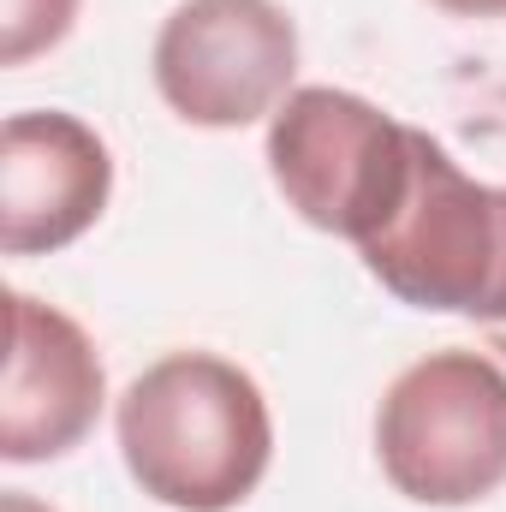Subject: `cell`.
<instances>
[{
  "instance_id": "obj_8",
  "label": "cell",
  "mask_w": 506,
  "mask_h": 512,
  "mask_svg": "<svg viewBox=\"0 0 506 512\" xmlns=\"http://www.w3.org/2000/svg\"><path fill=\"white\" fill-rule=\"evenodd\" d=\"M78 0H0V66H24L66 42Z\"/></svg>"
},
{
  "instance_id": "obj_9",
  "label": "cell",
  "mask_w": 506,
  "mask_h": 512,
  "mask_svg": "<svg viewBox=\"0 0 506 512\" xmlns=\"http://www.w3.org/2000/svg\"><path fill=\"white\" fill-rule=\"evenodd\" d=\"M447 18H506V0H429Z\"/></svg>"
},
{
  "instance_id": "obj_4",
  "label": "cell",
  "mask_w": 506,
  "mask_h": 512,
  "mask_svg": "<svg viewBox=\"0 0 506 512\" xmlns=\"http://www.w3.org/2000/svg\"><path fill=\"white\" fill-rule=\"evenodd\" d=\"M417 155V126L381 114L376 102L304 84L268 120V173L280 197L322 233L364 245L399 209Z\"/></svg>"
},
{
  "instance_id": "obj_10",
  "label": "cell",
  "mask_w": 506,
  "mask_h": 512,
  "mask_svg": "<svg viewBox=\"0 0 506 512\" xmlns=\"http://www.w3.org/2000/svg\"><path fill=\"white\" fill-rule=\"evenodd\" d=\"M0 512H54V507H42V501L24 495V489H6V495H0Z\"/></svg>"
},
{
  "instance_id": "obj_7",
  "label": "cell",
  "mask_w": 506,
  "mask_h": 512,
  "mask_svg": "<svg viewBox=\"0 0 506 512\" xmlns=\"http://www.w3.org/2000/svg\"><path fill=\"white\" fill-rule=\"evenodd\" d=\"M114 197V155L78 114H12L0 126V251L48 256L84 239Z\"/></svg>"
},
{
  "instance_id": "obj_6",
  "label": "cell",
  "mask_w": 506,
  "mask_h": 512,
  "mask_svg": "<svg viewBox=\"0 0 506 512\" xmlns=\"http://www.w3.org/2000/svg\"><path fill=\"white\" fill-rule=\"evenodd\" d=\"M108 399L102 358L90 334L30 298L6 292V382H0V459L6 465H42L90 441Z\"/></svg>"
},
{
  "instance_id": "obj_2",
  "label": "cell",
  "mask_w": 506,
  "mask_h": 512,
  "mask_svg": "<svg viewBox=\"0 0 506 512\" xmlns=\"http://www.w3.org/2000/svg\"><path fill=\"white\" fill-rule=\"evenodd\" d=\"M358 256L411 310L471 316L483 334L506 328V185L471 179L429 131H417L399 209Z\"/></svg>"
},
{
  "instance_id": "obj_3",
  "label": "cell",
  "mask_w": 506,
  "mask_h": 512,
  "mask_svg": "<svg viewBox=\"0 0 506 512\" xmlns=\"http://www.w3.org/2000/svg\"><path fill=\"white\" fill-rule=\"evenodd\" d=\"M376 459L417 507H471L506 483V370L489 352H429L376 411Z\"/></svg>"
},
{
  "instance_id": "obj_11",
  "label": "cell",
  "mask_w": 506,
  "mask_h": 512,
  "mask_svg": "<svg viewBox=\"0 0 506 512\" xmlns=\"http://www.w3.org/2000/svg\"><path fill=\"white\" fill-rule=\"evenodd\" d=\"M489 352H501V358H506V328H495V334H489Z\"/></svg>"
},
{
  "instance_id": "obj_1",
  "label": "cell",
  "mask_w": 506,
  "mask_h": 512,
  "mask_svg": "<svg viewBox=\"0 0 506 512\" xmlns=\"http://www.w3.org/2000/svg\"><path fill=\"white\" fill-rule=\"evenodd\" d=\"M131 483L173 512H233L274 459L262 387L215 352H167L120 393Z\"/></svg>"
},
{
  "instance_id": "obj_5",
  "label": "cell",
  "mask_w": 506,
  "mask_h": 512,
  "mask_svg": "<svg viewBox=\"0 0 506 512\" xmlns=\"http://www.w3.org/2000/svg\"><path fill=\"white\" fill-rule=\"evenodd\" d=\"M161 102L203 131L274 120L298 78V24L274 0H179L155 36Z\"/></svg>"
}]
</instances>
